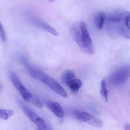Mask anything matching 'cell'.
Instances as JSON below:
<instances>
[{
  "mask_svg": "<svg viewBox=\"0 0 130 130\" xmlns=\"http://www.w3.org/2000/svg\"><path fill=\"white\" fill-rule=\"evenodd\" d=\"M70 33L73 39L83 52L90 55L95 53V49L84 21L74 24L71 27Z\"/></svg>",
  "mask_w": 130,
  "mask_h": 130,
  "instance_id": "6da1fadb",
  "label": "cell"
},
{
  "mask_svg": "<svg viewBox=\"0 0 130 130\" xmlns=\"http://www.w3.org/2000/svg\"><path fill=\"white\" fill-rule=\"evenodd\" d=\"M10 77L13 85L18 91L24 100L32 103L40 108L43 107V105L42 102L24 87L15 73L14 72H11Z\"/></svg>",
  "mask_w": 130,
  "mask_h": 130,
  "instance_id": "7a4b0ae2",
  "label": "cell"
},
{
  "mask_svg": "<svg viewBox=\"0 0 130 130\" xmlns=\"http://www.w3.org/2000/svg\"><path fill=\"white\" fill-rule=\"evenodd\" d=\"M130 77V66H125L111 73L109 77V82L113 86H120L125 84Z\"/></svg>",
  "mask_w": 130,
  "mask_h": 130,
  "instance_id": "3957f363",
  "label": "cell"
},
{
  "mask_svg": "<svg viewBox=\"0 0 130 130\" xmlns=\"http://www.w3.org/2000/svg\"><path fill=\"white\" fill-rule=\"evenodd\" d=\"M71 113L73 116L78 120L85 122L92 126L101 127L103 125L102 120L85 111L78 110H73Z\"/></svg>",
  "mask_w": 130,
  "mask_h": 130,
  "instance_id": "277c9868",
  "label": "cell"
},
{
  "mask_svg": "<svg viewBox=\"0 0 130 130\" xmlns=\"http://www.w3.org/2000/svg\"><path fill=\"white\" fill-rule=\"evenodd\" d=\"M39 81L46 85L56 94L64 98H67L68 94L62 86L53 78L43 73Z\"/></svg>",
  "mask_w": 130,
  "mask_h": 130,
  "instance_id": "5b68a950",
  "label": "cell"
},
{
  "mask_svg": "<svg viewBox=\"0 0 130 130\" xmlns=\"http://www.w3.org/2000/svg\"><path fill=\"white\" fill-rule=\"evenodd\" d=\"M19 104L20 107L27 117L34 124H36L40 129H47L46 124L42 118L38 116L35 112L29 108L21 101H19Z\"/></svg>",
  "mask_w": 130,
  "mask_h": 130,
  "instance_id": "8992f818",
  "label": "cell"
},
{
  "mask_svg": "<svg viewBox=\"0 0 130 130\" xmlns=\"http://www.w3.org/2000/svg\"><path fill=\"white\" fill-rule=\"evenodd\" d=\"M26 16L29 21L37 27L42 29L43 30L52 34V35L55 36H58L59 35L56 30H55L46 22L40 20L34 14L31 13H27L26 14Z\"/></svg>",
  "mask_w": 130,
  "mask_h": 130,
  "instance_id": "52a82bcc",
  "label": "cell"
},
{
  "mask_svg": "<svg viewBox=\"0 0 130 130\" xmlns=\"http://www.w3.org/2000/svg\"><path fill=\"white\" fill-rule=\"evenodd\" d=\"M48 108L58 118H63L64 117V111L59 103L54 102L48 101L45 102Z\"/></svg>",
  "mask_w": 130,
  "mask_h": 130,
  "instance_id": "ba28073f",
  "label": "cell"
},
{
  "mask_svg": "<svg viewBox=\"0 0 130 130\" xmlns=\"http://www.w3.org/2000/svg\"><path fill=\"white\" fill-rule=\"evenodd\" d=\"M106 14L104 12L99 11L95 13L93 17V21L95 26L98 30L102 29L106 20Z\"/></svg>",
  "mask_w": 130,
  "mask_h": 130,
  "instance_id": "9c48e42d",
  "label": "cell"
},
{
  "mask_svg": "<svg viewBox=\"0 0 130 130\" xmlns=\"http://www.w3.org/2000/svg\"><path fill=\"white\" fill-rule=\"evenodd\" d=\"M127 13V12L110 14L108 15L106 14V20L111 23H120L124 19Z\"/></svg>",
  "mask_w": 130,
  "mask_h": 130,
  "instance_id": "30bf717a",
  "label": "cell"
},
{
  "mask_svg": "<svg viewBox=\"0 0 130 130\" xmlns=\"http://www.w3.org/2000/svg\"><path fill=\"white\" fill-rule=\"evenodd\" d=\"M82 81L78 79L75 78L66 84L71 91L74 92H77L82 86Z\"/></svg>",
  "mask_w": 130,
  "mask_h": 130,
  "instance_id": "8fae6325",
  "label": "cell"
},
{
  "mask_svg": "<svg viewBox=\"0 0 130 130\" xmlns=\"http://www.w3.org/2000/svg\"><path fill=\"white\" fill-rule=\"evenodd\" d=\"M75 78V73L70 69L65 71L62 76V81L66 85L68 82Z\"/></svg>",
  "mask_w": 130,
  "mask_h": 130,
  "instance_id": "7c38bea8",
  "label": "cell"
},
{
  "mask_svg": "<svg viewBox=\"0 0 130 130\" xmlns=\"http://www.w3.org/2000/svg\"><path fill=\"white\" fill-rule=\"evenodd\" d=\"M14 113V111L12 110L0 108V118L4 120H8Z\"/></svg>",
  "mask_w": 130,
  "mask_h": 130,
  "instance_id": "4fadbf2b",
  "label": "cell"
},
{
  "mask_svg": "<svg viewBox=\"0 0 130 130\" xmlns=\"http://www.w3.org/2000/svg\"><path fill=\"white\" fill-rule=\"evenodd\" d=\"M101 93L104 98L105 102H108V92L107 90L105 79H103L101 82Z\"/></svg>",
  "mask_w": 130,
  "mask_h": 130,
  "instance_id": "5bb4252c",
  "label": "cell"
},
{
  "mask_svg": "<svg viewBox=\"0 0 130 130\" xmlns=\"http://www.w3.org/2000/svg\"><path fill=\"white\" fill-rule=\"evenodd\" d=\"M118 33L122 36L127 39H130V30L123 26L118 28Z\"/></svg>",
  "mask_w": 130,
  "mask_h": 130,
  "instance_id": "9a60e30c",
  "label": "cell"
},
{
  "mask_svg": "<svg viewBox=\"0 0 130 130\" xmlns=\"http://www.w3.org/2000/svg\"><path fill=\"white\" fill-rule=\"evenodd\" d=\"M0 38L3 41H5L6 40V34H5V31L1 21H0Z\"/></svg>",
  "mask_w": 130,
  "mask_h": 130,
  "instance_id": "2e32d148",
  "label": "cell"
},
{
  "mask_svg": "<svg viewBox=\"0 0 130 130\" xmlns=\"http://www.w3.org/2000/svg\"><path fill=\"white\" fill-rule=\"evenodd\" d=\"M125 24L127 28L130 30V12H127L125 17Z\"/></svg>",
  "mask_w": 130,
  "mask_h": 130,
  "instance_id": "e0dca14e",
  "label": "cell"
},
{
  "mask_svg": "<svg viewBox=\"0 0 130 130\" xmlns=\"http://www.w3.org/2000/svg\"><path fill=\"white\" fill-rule=\"evenodd\" d=\"M125 129L126 130H130V125L129 124H127L125 126Z\"/></svg>",
  "mask_w": 130,
  "mask_h": 130,
  "instance_id": "ac0fdd59",
  "label": "cell"
},
{
  "mask_svg": "<svg viewBox=\"0 0 130 130\" xmlns=\"http://www.w3.org/2000/svg\"><path fill=\"white\" fill-rule=\"evenodd\" d=\"M2 90V86L1 84H0V92Z\"/></svg>",
  "mask_w": 130,
  "mask_h": 130,
  "instance_id": "d6986e66",
  "label": "cell"
},
{
  "mask_svg": "<svg viewBox=\"0 0 130 130\" xmlns=\"http://www.w3.org/2000/svg\"><path fill=\"white\" fill-rule=\"evenodd\" d=\"M49 1H53V0H49Z\"/></svg>",
  "mask_w": 130,
  "mask_h": 130,
  "instance_id": "ffe728a7",
  "label": "cell"
}]
</instances>
